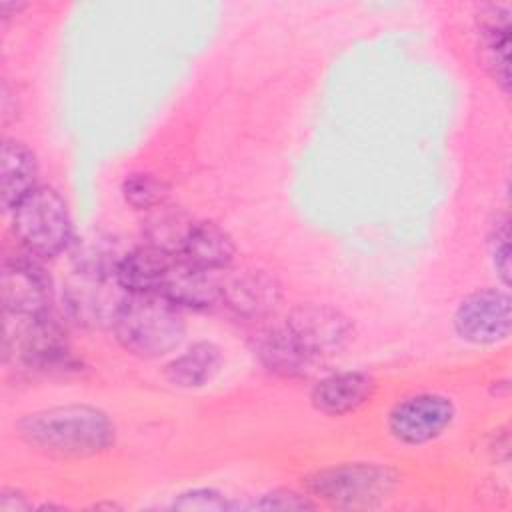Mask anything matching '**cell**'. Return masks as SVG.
Masks as SVG:
<instances>
[{
  "label": "cell",
  "mask_w": 512,
  "mask_h": 512,
  "mask_svg": "<svg viewBox=\"0 0 512 512\" xmlns=\"http://www.w3.org/2000/svg\"><path fill=\"white\" fill-rule=\"evenodd\" d=\"M192 224L194 222L184 212L160 204L150 210V216L144 224L146 244L180 256Z\"/></svg>",
  "instance_id": "20"
},
{
  "label": "cell",
  "mask_w": 512,
  "mask_h": 512,
  "mask_svg": "<svg viewBox=\"0 0 512 512\" xmlns=\"http://www.w3.org/2000/svg\"><path fill=\"white\" fill-rule=\"evenodd\" d=\"M172 506L180 508V510H228V508H234L232 502H228L220 492H216L212 488L188 490V492L180 494L178 498H174Z\"/></svg>",
  "instance_id": "23"
},
{
  "label": "cell",
  "mask_w": 512,
  "mask_h": 512,
  "mask_svg": "<svg viewBox=\"0 0 512 512\" xmlns=\"http://www.w3.org/2000/svg\"><path fill=\"white\" fill-rule=\"evenodd\" d=\"M254 350L264 368L286 378L304 376L314 364V358L302 350L286 326L258 334Z\"/></svg>",
  "instance_id": "17"
},
{
  "label": "cell",
  "mask_w": 512,
  "mask_h": 512,
  "mask_svg": "<svg viewBox=\"0 0 512 512\" xmlns=\"http://www.w3.org/2000/svg\"><path fill=\"white\" fill-rule=\"evenodd\" d=\"M374 378L368 372L348 370L322 378L310 394L314 408L328 416H344L358 410L374 394Z\"/></svg>",
  "instance_id": "12"
},
{
  "label": "cell",
  "mask_w": 512,
  "mask_h": 512,
  "mask_svg": "<svg viewBox=\"0 0 512 512\" xmlns=\"http://www.w3.org/2000/svg\"><path fill=\"white\" fill-rule=\"evenodd\" d=\"M158 294L178 308L208 310L220 300V282L212 278V272L196 268L182 256H176Z\"/></svg>",
  "instance_id": "13"
},
{
  "label": "cell",
  "mask_w": 512,
  "mask_h": 512,
  "mask_svg": "<svg viewBox=\"0 0 512 512\" xmlns=\"http://www.w3.org/2000/svg\"><path fill=\"white\" fill-rule=\"evenodd\" d=\"M22 320H26V324L14 338V350L18 348L20 360L32 370H56L68 366L70 348L64 326L48 312Z\"/></svg>",
  "instance_id": "9"
},
{
  "label": "cell",
  "mask_w": 512,
  "mask_h": 512,
  "mask_svg": "<svg viewBox=\"0 0 512 512\" xmlns=\"http://www.w3.org/2000/svg\"><path fill=\"white\" fill-rule=\"evenodd\" d=\"M78 274V280L66 290V304L74 318L86 324H112L114 312L124 294H114L108 290L110 280L116 278H100L90 274Z\"/></svg>",
  "instance_id": "15"
},
{
  "label": "cell",
  "mask_w": 512,
  "mask_h": 512,
  "mask_svg": "<svg viewBox=\"0 0 512 512\" xmlns=\"http://www.w3.org/2000/svg\"><path fill=\"white\" fill-rule=\"evenodd\" d=\"M250 508L256 510H306L314 508V504L296 492L290 490H274L268 494H262L258 500L250 504Z\"/></svg>",
  "instance_id": "24"
},
{
  "label": "cell",
  "mask_w": 512,
  "mask_h": 512,
  "mask_svg": "<svg viewBox=\"0 0 512 512\" xmlns=\"http://www.w3.org/2000/svg\"><path fill=\"white\" fill-rule=\"evenodd\" d=\"M234 242L230 234L214 222H194L180 256L206 272L224 270L234 260Z\"/></svg>",
  "instance_id": "16"
},
{
  "label": "cell",
  "mask_w": 512,
  "mask_h": 512,
  "mask_svg": "<svg viewBox=\"0 0 512 512\" xmlns=\"http://www.w3.org/2000/svg\"><path fill=\"white\" fill-rule=\"evenodd\" d=\"M510 298L502 290L484 288L468 294L454 312L456 334L470 344H494L510 334Z\"/></svg>",
  "instance_id": "7"
},
{
  "label": "cell",
  "mask_w": 512,
  "mask_h": 512,
  "mask_svg": "<svg viewBox=\"0 0 512 512\" xmlns=\"http://www.w3.org/2000/svg\"><path fill=\"white\" fill-rule=\"evenodd\" d=\"M110 326L122 348L140 358L174 352L186 334L180 308L152 292H124Z\"/></svg>",
  "instance_id": "2"
},
{
  "label": "cell",
  "mask_w": 512,
  "mask_h": 512,
  "mask_svg": "<svg viewBox=\"0 0 512 512\" xmlns=\"http://www.w3.org/2000/svg\"><path fill=\"white\" fill-rule=\"evenodd\" d=\"M12 230L32 258H54L72 244L68 206L50 186H36L12 208Z\"/></svg>",
  "instance_id": "3"
},
{
  "label": "cell",
  "mask_w": 512,
  "mask_h": 512,
  "mask_svg": "<svg viewBox=\"0 0 512 512\" xmlns=\"http://www.w3.org/2000/svg\"><path fill=\"white\" fill-rule=\"evenodd\" d=\"M286 330L314 360L338 354L352 338L344 314L324 304H300L286 318Z\"/></svg>",
  "instance_id": "6"
},
{
  "label": "cell",
  "mask_w": 512,
  "mask_h": 512,
  "mask_svg": "<svg viewBox=\"0 0 512 512\" xmlns=\"http://www.w3.org/2000/svg\"><path fill=\"white\" fill-rule=\"evenodd\" d=\"M454 416L456 410L450 398L422 392L394 404L388 414V430L398 442L420 446L444 434Z\"/></svg>",
  "instance_id": "5"
},
{
  "label": "cell",
  "mask_w": 512,
  "mask_h": 512,
  "mask_svg": "<svg viewBox=\"0 0 512 512\" xmlns=\"http://www.w3.org/2000/svg\"><path fill=\"white\" fill-rule=\"evenodd\" d=\"M220 300L240 318L260 320L280 304V284L262 270H246L220 284Z\"/></svg>",
  "instance_id": "10"
},
{
  "label": "cell",
  "mask_w": 512,
  "mask_h": 512,
  "mask_svg": "<svg viewBox=\"0 0 512 512\" xmlns=\"http://www.w3.org/2000/svg\"><path fill=\"white\" fill-rule=\"evenodd\" d=\"M2 206L12 210L26 194L36 188L38 162L34 152L18 142L4 140L2 144Z\"/></svg>",
  "instance_id": "18"
},
{
  "label": "cell",
  "mask_w": 512,
  "mask_h": 512,
  "mask_svg": "<svg viewBox=\"0 0 512 512\" xmlns=\"http://www.w3.org/2000/svg\"><path fill=\"white\" fill-rule=\"evenodd\" d=\"M222 366V352L212 342H196L166 366V378L178 388H200L208 384Z\"/></svg>",
  "instance_id": "19"
},
{
  "label": "cell",
  "mask_w": 512,
  "mask_h": 512,
  "mask_svg": "<svg viewBox=\"0 0 512 512\" xmlns=\"http://www.w3.org/2000/svg\"><path fill=\"white\" fill-rule=\"evenodd\" d=\"M478 46L484 68L504 94L510 88V10L508 6H484L478 14Z\"/></svg>",
  "instance_id": "11"
},
{
  "label": "cell",
  "mask_w": 512,
  "mask_h": 512,
  "mask_svg": "<svg viewBox=\"0 0 512 512\" xmlns=\"http://www.w3.org/2000/svg\"><path fill=\"white\" fill-rule=\"evenodd\" d=\"M12 496H14V490H2V496H0V508L2 510L14 512V510L30 508V502L20 492H16V498H12Z\"/></svg>",
  "instance_id": "25"
},
{
  "label": "cell",
  "mask_w": 512,
  "mask_h": 512,
  "mask_svg": "<svg viewBox=\"0 0 512 512\" xmlns=\"http://www.w3.org/2000/svg\"><path fill=\"white\" fill-rule=\"evenodd\" d=\"M28 444L58 456H90L114 442V424L102 410L68 404L28 414L20 422Z\"/></svg>",
  "instance_id": "1"
},
{
  "label": "cell",
  "mask_w": 512,
  "mask_h": 512,
  "mask_svg": "<svg viewBox=\"0 0 512 512\" xmlns=\"http://www.w3.org/2000/svg\"><path fill=\"white\" fill-rule=\"evenodd\" d=\"M178 254L144 244L122 256L116 268V282L124 292L158 294Z\"/></svg>",
  "instance_id": "14"
},
{
  "label": "cell",
  "mask_w": 512,
  "mask_h": 512,
  "mask_svg": "<svg viewBox=\"0 0 512 512\" xmlns=\"http://www.w3.org/2000/svg\"><path fill=\"white\" fill-rule=\"evenodd\" d=\"M490 258L494 264V270L504 286L510 282V228H508V216H498L492 224V232L488 238Z\"/></svg>",
  "instance_id": "22"
},
{
  "label": "cell",
  "mask_w": 512,
  "mask_h": 512,
  "mask_svg": "<svg viewBox=\"0 0 512 512\" xmlns=\"http://www.w3.org/2000/svg\"><path fill=\"white\" fill-rule=\"evenodd\" d=\"M398 484L390 466L376 462H348L308 476V490L338 508H370L388 498Z\"/></svg>",
  "instance_id": "4"
},
{
  "label": "cell",
  "mask_w": 512,
  "mask_h": 512,
  "mask_svg": "<svg viewBox=\"0 0 512 512\" xmlns=\"http://www.w3.org/2000/svg\"><path fill=\"white\" fill-rule=\"evenodd\" d=\"M0 286L4 310L16 318H34L50 308L52 282L34 258H6Z\"/></svg>",
  "instance_id": "8"
},
{
  "label": "cell",
  "mask_w": 512,
  "mask_h": 512,
  "mask_svg": "<svg viewBox=\"0 0 512 512\" xmlns=\"http://www.w3.org/2000/svg\"><path fill=\"white\" fill-rule=\"evenodd\" d=\"M124 200L136 210H152L164 204L162 182L148 174H130L122 184Z\"/></svg>",
  "instance_id": "21"
}]
</instances>
